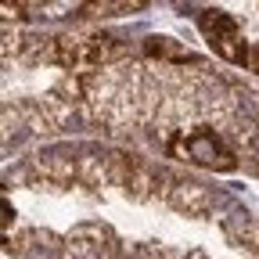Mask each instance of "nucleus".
Here are the masks:
<instances>
[{
    "label": "nucleus",
    "mask_w": 259,
    "mask_h": 259,
    "mask_svg": "<svg viewBox=\"0 0 259 259\" xmlns=\"http://www.w3.org/2000/svg\"><path fill=\"white\" fill-rule=\"evenodd\" d=\"M198 29H202V36H205V44L223 58V61H231V65H252V47H248V40H245V32H241V25L227 15V11H220V8H205V11H198Z\"/></svg>",
    "instance_id": "nucleus-3"
},
{
    "label": "nucleus",
    "mask_w": 259,
    "mask_h": 259,
    "mask_svg": "<svg viewBox=\"0 0 259 259\" xmlns=\"http://www.w3.org/2000/svg\"><path fill=\"white\" fill-rule=\"evenodd\" d=\"M130 47L112 36V32H76V36H58L51 47V61L65 65L72 72H87L97 65H108L115 58H122Z\"/></svg>",
    "instance_id": "nucleus-1"
},
{
    "label": "nucleus",
    "mask_w": 259,
    "mask_h": 259,
    "mask_svg": "<svg viewBox=\"0 0 259 259\" xmlns=\"http://www.w3.org/2000/svg\"><path fill=\"white\" fill-rule=\"evenodd\" d=\"M144 51H148V54H169V58H180V61L187 58V61H191V54H184L169 36H151V40L144 44Z\"/></svg>",
    "instance_id": "nucleus-4"
},
{
    "label": "nucleus",
    "mask_w": 259,
    "mask_h": 259,
    "mask_svg": "<svg viewBox=\"0 0 259 259\" xmlns=\"http://www.w3.org/2000/svg\"><path fill=\"white\" fill-rule=\"evenodd\" d=\"M169 151L184 162H194V166H205V169H220V173H231L238 169V155L231 151L216 130L198 126V130H184L169 141Z\"/></svg>",
    "instance_id": "nucleus-2"
}]
</instances>
